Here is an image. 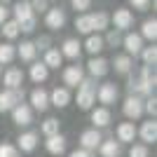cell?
<instances>
[{"label": "cell", "mask_w": 157, "mask_h": 157, "mask_svg": "<svg viewBox=\"0 0 157 157\" xmlns=\"http://www.w3.org/2000/svg\"><path fill=\"white\" fill-rule=\"evenodd\" d=\"M96 101V82L94 78H82V82L78 85V105L82 110H89Z\"/></svg>", "instance_id": "cell-1"}, {"label": "cell", "mask_w": 157, "mask_h": 157, "mask_svg": "<svg viewBox=\"0 0 157 157\" xmlns=\"http://www.w3.org/2000/svg\"><path fill=\"white\" fill-rule=\"evenodd\" d=\"M19 103H24V89H21V87L0 92V113L12 110L14 105H19Z\"/></svg>", "instance_id": "cell-2"}, {"label": "cell", "mask_w": 157, "mask_h": 157, "mask_svg": "<svg viewBox=\"0 0 157 157\" xmlns=\"http://www.w3.org/2000/svg\"><path fill=\"white\" fill-rule=\"evenodd\" d=\"M155 75L152 78H138L129 82V94H136V96H152V89H155Z\"/></svg>", "instance_id": "cell-3"}, {"label": "cell", "mask_w": 157, "mask_h": 157, "mask_svg": "<svg viewBox=\"0 0 157 157\" xmlns=\"http://www.w3.org/2000/svg\"><path fill=\"white\" fill-rule=\"evenodd\" d=\"M122 110L129 120H138L143 115V96H136V94H129L124 98V105H122Z\"/></svg>", "instance_id": "cell-4"}, {"label": "cell", "mask_w": 157, "mask_h": 157, "mask_svg": "<svg viewBox=\"0 0 157 157\" xmlns=\"http://www.w3.org/2000/svg\"><path fill=\"white\" fill-rule=\"evenodd\" d=\"M101 141H103V136H101V131L98 129H87L80 134V145L85 148V150H96L98 145H101Z\"/></svg>", "instance_id": "cell-5"}, {"label": "cell", "mask_w": 157, "mask_h": 157, "mask_svg": "<svg viewBox=\"0 0 157 157\" xmlns=\"http://www.w3.org/2000/svg\"><path fill=\"white\" fill-rule=\"evenodd\" d=\"M12 122L19 127H28L33 122V113H31V105L26 103H19L12 108Z\"/></svg>", "instance_id": "cell-6"}, {"label": "cell", "mask_w": 157, "mask_h": 157, "mask_svg": "<svg viewBox=\"0 0 157 157\" xmlns=\"http://www.w3.org/2000/svg\"><path fill=\"white\" fill-rule=\"evenodd\" d=\"M45 24H47V28H52V31L63 28L66 26V12L61 10V7H52V10H47Z\"/></svg>", "instance_id": "cell-7"}, {"label": "cell", "mask_w": 157, "mask_h": 157, "mask_svg": "<svg viewBox=\"0 0 157 157\" xmlns=\"http://www.w3.org/2000/svg\"><path fill=\"white\" fill-rule=\"evenodd\" d=\"M96 96H98V101L103 105H110V103L117 101V87L113 85V82H105V85H101L96 89Z\"/></svg>", "instance_id": "cell-8"}, {"label": "cell", "mask_w": 157, "mask_h": 157, "mask_svg": "<svg viewBox=\"0 0 157 157\" xmlns=\"http://www.w3.org/2000/svg\"><path fill=\"white\" fill-rule=\"evenodd\" d=\"M122 42H124V49H127L129 56H136V54H141V49H143V38H141V33H129V35L122 38Z\"/></svg>", "instance_id": "cell-9"}, {"label": "cell", "mask_w": 157, "mask_h": 157, "mask_svg": "<svg viewBox=\"0 0 157 157\" xmlns=\"http://www.w3.org/2000/svg\"><path fill=\"white\" fill-rule=\"evenodd\" d=\"M113 24H115V28L117 31H127V28H131V24H134V14L129 12V10H115V14H113Z\"/></svg>", "instance_id": "cell-10"}, {"label": "cell", "mask_w": 157, "mask_h": 157, "mask_svg": "<svg viewBox=\"0 0 157 157\" xmlns=\"http://www.w3.org/2000/svg\"><path fill=\"white\" fill-rule=\"evenodd\" d=\"M87 68H89V73H92V78L96 80V78H103L105 73L110 71V63H108L105 59H101V56H92L89 63H87Z\"/></svg>", "instance_id": "cell-11"}, {"label": "cell", "mask_w": 157, "mask_h": 157, "mask_svg": "<svg viewBox=\"0 0 157 157\" xmlns=\"http://www.w3.org/2000/svg\"><path fill=\"white\" fill-rule=\"evenodd\" d=\"M31 105L35 108V110H47L49 108V94L42 89V87H38V89H33L31 92Z\"/></svg>", "instance_id": "cell-12"}, {"label": "cell", "mask_w": 157, "mask_h": 157, "mask_svg": "<svg viewBox=\"0 0 157 157\" xmlns=\"http://www.w3.org/2000/svg\"><path fill=\"white\" fill-rule=\"evenodd\" d=\"M66 136H61V134H54V136H47V141H45V148L52 155H63L66 152Z\"/></svg>", "instance_id": "cell-13"}, {"label": "cell", "mask_w": 157, "mask_h": 157, "mask_svg": "<svg viewBox=\"0 0 157 157\" xmlns=\"http://www.w3.org/2000/svg\"><path fill=\"white\" fill-rule=\"evenodd\" d=\"M85 78V71H82V66H68L63 71V82L68 87H78Z\"/></svg>", "instance_id": "cell-14"}, {"label": "cell", "mask_w": 157, "mask_h": 157, "mask_svg": "<svg viewBox=\"0 0 157 157\" xmlns=\"http://www.w3.org/2000/svg\"><path fill=\"white\" fill-rule=\"evenodd\" d=\"M59 52H61V56L78 59L80 52H82V45H80V40H78V38H68V40H63V47H61Z\"/></svg>", "instance_id": "cell-15"}, {"label": "cell", "mask_w": 157, "mask_h": 157, "mask_svg": "<svg viewBox=\"0 0 157 157\" xmlns=\"http://www.w3.org/2000/svg\"><path fill=\"white\" fill-rule=\"evenodd\" d=\"M35 145H38V134H35V131H26V134H21V136L17 138V148L24 150V152H33Z\"/></svg>", "instance_id": "cell-16"}, {"label": "cell", "mask_w": 157, "mask_h": 157, "mask_svg": "<svg viewBox=\"0 0 157 157\" xmlns=\"http://www.w3.org/2000/svg\"><path fill=\"white\" fill-rule=\"evenodd\" d=\"M49 103L56 105V108H66V105L71 103V92H68L66 87H56V89L49 94Z\"/></svg>", "instance_id": "cell-17"}, {"label": "cell", "mask_w": 157, "mask_h": 157, "mask_svg": "<svg viewBox=\"0 0 157 157\" xmlns=\"http://www.w3.org/2000/svg\"><path fill=\"white\" fill-rule=\"evenodd\" d=\"M2 82H5L7 89H17V87H21V82H24V73H21V68H10V71L2 75Z\"/></svg>", "instance_id": "cell-18"}, {"label": "cell", "mask_w": 157, "mask_h": 157, "mask_svg": "<svg viewBox=\"0 0 157 157\" xmlns=\"http://www.w3.org/2000/svg\"><path fill=\"white\" fill-rule=\"evenodd\" d=\"M98 152H101V157H120V155H122L120 141H115V138H110V141H101Z\"/></svg>", "instance_id": "cell-19"}, {"label": "cell", "mask_w": 157, "mask_h": 157, "mask_svg": "<svg viewBox=\"0 0 157 157\" xmlns=\"http://www.w3.org/2000/svg\"><path fill=\"white\" fill-rule=\"evenodd\" d=\"M14 21L17 24H21V21H26V19H31L33 17V10H31V2L28 0H19L17 5H14Z\"/></svg>", "instance_id": "cell-20"}, {"label": "cell", "mask_w": 157, "mask_h": 157, "mask_svg": "<svg viewBox=\"0 0 157 157\" xmlns=\"http://www.w3.org/2000/svg\"><path fill=\"white\" fill-rule=\"evenodd\" d=\"M136 138V127H134V122H122V124L117 127V141L120 143H131Z\"/></svg>", "instance_id": "cell-21"}, {"label": "cell", "mask_w": 157, "mask_h": 157, "mask_svg": "<svg viewBox=\"0 0 157 157\" xmlns=\"http://www.w3.org/2000/svg\"><path fill=\"white\" fill-rule=\"evenodd\" d=\"M136 134H141V138H143L145 143H155V141H157V122H155V120L143 122L141 131H136Z\"/></svg>", "instance_id": "cell-22"}, {"label": "cell", "mask_w": 157, "mask_h": 157, "mask_svg": "<svg viewBox=\"0 0 157 157\" xmlns=\"http://www.w3.org/2000/svg\"><path fill=\"white\" fill-rule=\"evenodd\" d=\"M92 122H94V129L108 127L110 124V110H108V108H94L92 110Z\"/></svg>", "instance_id": "cell-23"}, {"label": "cell", "mask_w": 157, "mask_h": 157, "mask_svg": "<svg viewBox=\"0 0 157 157\" xmlns=\"http://www.w3.org/2000/svg\"><path fill=\"white\" fill-rule=\"evenodd\" d=\"M113 66H115V73H120V75H127V73L131 71L134 61H131L129 54H120V56H115V59H113Z\"/></svg>", "instance_id": "cell-24"}, {"label": "cell", "mask_w": 157, "mask_h": 157, "mask_svg": "<svg viewBox=\"0 0 157 157\" xmlns=\"http://www.w3.org/2000/svg\"><path fill=\"white\" fill-rule=\"evenodd\" d=\"M42 63H45L47 68H59V66L63 63V56H61L59 49L49 47V49H45V61H42Z\"/></svg>", "instance_id": "cell-25"}, {"label": "cell", "mask_w": 157, "mask_h": 157, "mask_svg": "<svg viewBox=\"0 0 157 157\" xmlns=\"http://www.w3.org/2000/svg\"><path fill=\"white\" fill-rule=\"evenodd\" d=\"M85 49L89 54H92V56H96L98 52H101V49H105V42H103V38H101V35H89V38H87V42H85Z\"/></svg>", "instance_id": "cell-26"}, {"label": "cell", "mask_w": 157, "mask_h": 157, "mask_svg": "<svg viewBox=\"0 0 157 157\" xmlns=\"http://www.w3.org/2000/svg\"><path fill=\"white\" fill-rule=\"evenodd\" d=\"M47 75H49V68H47L42 61H35V63L31 66V80L33 82H45Z\"/></svg>", "instance_id": "cell-27"}, {"label": "cell", "mask_w": 157, "mask_h": 157, "mask_svg": "<svg viewBox=\"0 0 157 157\" xmlns=\"http://www.w3.org/2000/svg\"><path fill=\"white\" fill-rule=\"evenodd\" d=\"M108 14L105 12H96V14H92V33H101V31H105L108 28Z\"/></svg>", "instance_id": "cell-28"}, {"label": "cell", "mask_w": 157, "mask_h": 157, "mask_svg": "<svg viewBox=\"0 0 157 157\" xmlns=\"http://www.w3.org/2000/svg\"><path fill=\"white\" fill-rule=\"evenodd\" d=\"M17 54L21 56V61H33V59H35V54H38V49H35L33 42H28V40H26V42H21V45H19Z\"/></svg>", "instance_id": "cell-29"}, {"label": "cell", "mask_w": 157, "mask_h": 157, "mask_svg": "<svg viewBox=\"0 0 157 157\" xmlns=\"http://www.w3.org/2000/svg\"><path fill=\"white\" fill-rule=\"evenodd\" d=\"M75 28H78V33L92 35V14H80L75 19Z\"/></svg>", "instance_id": "cell-30"}, {"label": "cell", "mask_w": 157, "mask_h": 157, "mask_svg": "<svg viewBox=\"0 0 157 157\" xmlns=\"http://www.w3.org/2000/svg\"><path fill=\"white\" fill-rule=\"evenodd\" d=\"M59 127H61V122L56 117H47L45 122H42V127H40V131H42L45 136H54V134H59Z\"/></svg>", "instance_id": "cell-31"}, {"label": "cell", "mask_w": 157, "mask_h": 157, "mask_svg": "<svg viewBox=\"0 0 157 157\" xmlns=\"http://www.w3.org/2000/svg\"><path fill=\"white\" fill-rule=\"evenodd\" d=\"M14 56H17V49H14V45H10V42H2V45H0V66H2V63H10Z\"/></svg>", "instance_id": "cell-32"}, {"label": "cell", "mask_w": 157, "mask_h": 157, "mask_svg": "<svg viewBox=\"0 0 157 157\" xmlns=\"http://www.w3.org/2000/svg\"><path fill=\"white\" fill-rule=\"evenodd\" d=\"M141 38H148V40H152V42H155V38H157V21H155V19L143 21V31H141Z\"/></svg>", "instance_id": "cell-33"}, {"label": "cell", "mask_w": 157, "mask_h": 157, "mask_svg": "<svg viewBox=\"0 0 157 157\" xmlns=\"http://www.w3.org/2000/svg\"><path fill=\"white\" fill-rule=\"evenodd\" d=\"M19 33H21V31H19V24H17L14 19H12V21L7 19L5 24H2V35H5L7 40H14L17 35H19Z\"/></svg>", "instance_id": "cell-34"}, {"label": "cell", "mask_w": 157, "mask_h": 157, "mask_svg": "<svg viewBox=\"0 0 157 157\" xmlns=\"http://www.w3.org/2000/svg\"><path fill=\"white\" fill-rule=\"evenodd\" d=\"M141 56H143V66H155L157 61V47H143L141 49Z\"/></svg>", "instance_id": "cell-35"}, {"label": "cell", "mask_w": 157, "mask_h": 157, "mask_svg": "<svg viewBox=\"0 0 157 157\" xmlns=\"http://www.w3.org/2000/svg\"><path fill=\"white\" fill-rule=\"evenodd\" d=\"M143 113H150L152 120H155V113H157V98H155V96L143 98Z\"/></svg>", "instance_id": "cell-36"}, {"label": "cell", "mask_w": 157, "mask_h": 157, "mask_svg": "<svg viewBox=\"0 0 157 157\" xmlns=\"http://www.w3.org/2000/svg\"><path fill=\"white\" fill-rule=\"evenodd\" d=\"M0 157H19V155H17V145L0 143Z\"/></svg>", "instance_id": "cell-37"}, {"label": "cell", "mask_w": 157, "mask_h": 157, "mask_svg": "<svg viewBox=\"0 0 157 157\" xmlns=\"http://www.w3.org/2000/svg\"><path fill=\"white\" fill-rule=\"evenodd\" d=\"M103 42H105V45H110V47H117L120 42H122V35H120V31H117V28H115V31H110V33H108V38H105Z\"/></svg>", "instance_id": "cell-38"}, {"label": "cell", "mask_w": 157, "mask_h": 157, "mask_svg": "<svg viewBox=\"0 0 157 157\" xmlns=\"http://www.w3.org/2000/svg\"><path fill=\"white\" fill-rule=\"evenodd\" d=\"M73 10H78V12H87L89 7H92V0H71Z\"/></svg>", "instance_id": "cell-39"}, {"label": "cell", "mask_w": 157, "mask_h": 157, "mask_svg": "<svg viewBox=\"0 0 157 157\" xmlns=\"http://www.w3.org/2000/svg\"><path fill=\"white\" fill-rule=\"evenodd\" d=\"M129 157H148V145H131Z\"/></svg>", "instance_id": "cell-40"}, {"label": "cell", "mask_w": 157, "mask_h": 157, "mask_svg": "<svg viewBox=\"0 0 157 157\" xmlns=\"http://www.w3.org/2000/svg\"><path fill=\"white\" fill-rule=\"evenodd\" d=\"M31 2V10L33 12H47L49 7H47V0H28Z\"/></svg>", "instance_id": "cell-41"}, {"label": "cell", "mask_w": 157, "mask_h": 157, "mask_svg": "<svg viewBox=\"0 0 157 157\" xmlns=\"http://www.w3.org/2000/svg\"><path fill=\"white\" fill-rule=\"evenodd\" d=\"M19 31L33 33V31H35V17H31V19H26V21H21V24H19Z\"/></svg>", "instance_id": "cell-42"}, {"label": "cell", "mask_w": 157, "mask_h": 157, "mask_svg": "<svg viewBox=\"0 0 157 157\" xmlns=\"http://www.w3.org/2000/svg\"><path fill=\"white\" fill-rule=\"evenodd\" d=\"M33 45H35V49H49V38H47V35H40Z\"/></svg>", "instance_id": "cell-43"}, {"label": "cell", "mask_w": 157, "mask_h": 157, "mask_svg": "<svg viewBox=\"0 0 157 157\" xmlns=\"http://www.w3.org/2000/svg\"><path fill=\"white\" fill-rule=\"evenodd\" d=\"M68 157H94L92 150H85V148H80V150H73Z\"/></svg>", "instance_id": "cell-44"}, {"label": "cell", "mask_w": 157, "mask_h": 157, "mask_svg": "<svg viewBox=\"0 0 157 157\" xmlns=\"http://www.w3.org/2000/svg\"><path fill=\"white\" fill-rule=\"evenodd\" d=\"M131 5L136 7V10H141V12H143V10H148V5H150V0H131Z\"/></svg>", "instance_id": "cell-45"}, {"label": "cell", "mask_w": 157, "mask_h": 157, "mask_svg": "<svg viewBox=\"0 0 157 157\" xmlns=\"http://www.w3.org/2000/svg\"><path fill=\"white\" fill-rule=\"evenodd\" d=\"M155 73H152V66H143L141 68V78H152Z\"/></svg>", "instance_id": "cell-46"}, {"label": "cell", "mask_w": 157, "mask_h": 157, "mask_svg": "<svg viewBox=\"0 0 157 157\" xmlns=\"http://www.w3.org/2000/svg\"><path fill=\"white\" fill-rule=\"evenodd\" d=\"M7 12H10V10H7L5 5H0V26H2V24L7 21Z\"/></svg>", "instance_id": "cell-47"}, {"label": "cell", "mask_w": 157, "mask_h": 157, "mask_svg": "<svg viewBox=\"0 0 157 157\" xmlns=\"http://www.w3.org/2000/svg\"><path fill=\"white\" fill-rule=\"evenodd\" d=\"M0 78H2V66H0Z\"/></svg>", "instance_id": "cell-48"}, {"label": "cell", "mask_w": 157, "mask_h": 157, "mask_svg": "<svg viewBox=\"0 0 157 157\" xmlns=\"http://www.w3.org/2000/svg\"><path fill=\"white\" fill-rule=\"evenodd\" d=\"M5 2H7V0H0V5H5Z\"/></svg>", "instance_id": "cell-49"}]
</instances>
